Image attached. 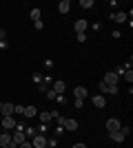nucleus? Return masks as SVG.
<instances>
[{
	"label": "nucleus",
	"mask_w": 133,
	"mask_h": 148,
	"mask_svg": "<svg viewBox=\"0 0 133 148\" xmlns=\"http://www.w3.org/2000/svg\"><path fill=\"white\" fill-rule=\"evenodd\" d=\"M111 20H113V22H127V13H124V11L111 13Z\"/></svg>",
	"instance_id": "nucleus-12"
},
{
	"label": "nucleus",
	"mask_w": 133,
	"mask_h": 148,
	"mask_svg": "<svg viewBox=\"0 0 133 148\" xmlns=\"http://www.w3.org/2000/svg\"><path fill=\"white\" fill-rule=\"evenodd\" d=\"M51 88L56 91V95H62L64 88H67V84H64L62 80H53V82H51Z\"/></svg>",
	"instance_id": "nucleus-3"
},
{
	"label": "nucleus",
	"mask_w": 133,
	"mask_h": 148,
	"mask_svg": "<svg viewBox=\"0 0 133 148\" xmlns=\"http://www.w3.org/2000/svg\"><path fill=\"white\" fill-rule=\"evenodd\" d=\"M33 148H47V139H44V135H33Z\"/></svg>",
	"instance_id": "nucleus-5"
},
{
	"label": "nucleus",
	"mask_w": 133,
	"mask_h": 148,
	"mask_svg": "<svg viewBox=\"0 0 133 148\" xmlns=\"http://www.w3.org/2000/svg\"><path fill=\"white\" fill-rule=\"evenodd\" d=\"M42 77H44V75H40V73H33V75H31V80L36 82V84H40V82H42Z\"/></svg>",
	"instance_id": "nucleus-20"
},
{
	"label": "nucleus",
	"mask_w": 133,
	"mask_h": 148,
	"mask_svg": "<svg viewBox=\"0 0 133 148\" xmlns=\"http://www.w3.org/2000/svg\"><path fill=\"white\" fill-rule=\"evenodd\" d=\"M118 80H120V75L113 73V71H109V73L104 75V80H102V82H104V84H118Z\"/></svg>",
	"instance_id": "nucleus-6"
},
{
	"label": "nucleus",
	"mask_w": 133,
	"mask_h": 148,
	"mask_svg": "<svg viewBox=\"0 0 133 148\" xmlns=\"http://www.w3.org/2000/svg\"><path fill=\"white\" fill-rule=\"evenodd\" d=\"M0 111H2V102H0Z\"/></svg>",
	"instance_id": "nucleus-29"
},
{
	"label": "nucleus",
	"mask_w": 133,
	"mask_h": 148,
	"mask_svg": "<svg viewBox=\"0 0 133 148\" xmlns=\"http://www.w3.org/2000/svg\"><path fill=\"white\" fill-rule=\"evenodd\" d=\"M20 148H33V146H31L29 142H22V144H20Z\"/></svg>",
	"instance_id": "nucleus-27"
},
{
	"label": "nucleus",
	"mask_w": 133,
	"mask_h": 148,
	"mask_svg": "<svg viewBox=\"0 0 133 148\" xmlns=\"http://www.w3.org/2000/svg\"><path fill=\"white\" fill-rule=\"evenodd\" d=\"M11 144V135L9 133H0V146H9Z\"/></svg>",
	"instance_id": "nucleus-15"
},
{
	"label": "nucleus",
	"mask_w": 133,
	"mask_h": 148,
	"mask_svg": "<svg viewBox=\"0 0 133 148\" xmlns=\"http://www.w3.org/2000/svg\"><path fill=\"white\" fill-rule=\"evenodd\" d=\"M76 40L78 42H84V40H87V33H76Z\"/></svg>",
	"instance_id": "nucleus-21"
},
{
	"label": "nucleus",
	"mask_w": 133,
	"mask_h": 148,
	"mask_svg": "<svg viewBox=\"0 0 133 148\" xmlns=\"http://www.w3.org/2000/svg\"><path fill=\"white\" fill-rule=\"evenodd\" d=\"M25 135H29V137H33V135H36V130H33V128H25Z\"/></svg>",
	"instance_id": "nucleus-24"
},
{
	"label": "nucleus",
	"mask_w": 133,
	"mask_h": 148,
	"mask_svg": "<svg viewBox=\"0 0 133 148\" xmlns=\"http://www.w3.org/2000/svg\"><path fill=\"white\" fill-rule=\"evenodd\" d=\"M16 126H18V122H16V117H13V115L2 117V128H5V130H13Z\"/></svg>",
	"instance_id": "nucleus-1"
},
{
	"label": "nucleus",
	"mask_w": 133,
	"mask_h": 148,
	"mask_svg": "<svg viewBox=\"0 0 133 148\" xmlns=\"http://www.w3.org/2000/svg\"><path fill=\"white\" fill-rule=\"evenodd\" d=\"M9 148H20V146H16V144H11V146H9Z\"/></svg>",
	"instance_id": "nucleus-28"
},
{
	"label": "nucleus",
	"mask_w": 133,
	"mask_h": 148,
	"mask_svg": "<svg viewBox=\"0 0 133 148\" xmlns=\"http://www.w3.org/2000/svg\"><path fill=\"white\" fill-rule=\"evenodd\" d=\"M120 128H122L120 119H115V117L107 119V130H109V133H115V130H120Z\"/></svg>",
	"instance_id": "nucleus-2"
},
{
	"label": "nucleus",
	"mask_w": 133,
	"mask_h": 148,
	"mask_svg": "<svg viewBox=\"0 0 133 148\" xmlns=\"http://www.w3.org/2000/svg\"><path fill=\"white\" fill-rule=\"evenodd\" d=\"M107 95H118V84H107Z\"/></svg>",
	"instance_id": "nucleus-16"
},
{
	"label": "nucleus",
	"mask_w": 133,
	"mask_h": 148,
	"mask_svg": "<svg viewBox=\"0 0 133 148\" xmlns=\"http://www.w3.org/2000/svg\"><path fill=\"white\" fill-rule=\"evenodd\" d=\"M109 137H111V139H113L115 144H122V142H124V139H127V137L122 135L120 130H115V133H109Z\"/></svg>",
	"instance_id": "nucleus-13"
},
{
	"label": "nucleus",
	"mask_w": 133,
	"mask_h": 148,
	"mask_svg": "<svg viewBox=\"0 0 133 148\" xmlns=\"http://www.w3.org/2000/svg\"><path fill=\"white\" fill-rule=\"evenodd\" d=\"M73 95H76V99H84L89 95V91L84 86H76V88H73Z\"/></svg>",
	"instance_id": "nucleus-10"
},
{
	"label": "nucleus",
	"mask_w": 133,
	"mask_h": 148,
	"mask_svg": "<svg viewBox=\"0 0 133 148\" xmlns=\"http://www.w3.org/2000/svg\"><path fill=\"white\" fill-rule=\"evenodd\" d=\"M87 27H89V22H87V20H76L73 29H76V33H84V31H87Z\"/></svg>",
	"instance_id": "nucleus-9"
},
{
	"label": "nucleus",
	"mask_w": 133,
	"mask_h": 148,
	"mask_svg": "<svg viewBox=\"0 0 133 148\" xmlns=\"http://www.w3.org/2000/svg\"><path fill=\"white\" fill-rule=\"evenodd\" d=\"M25 117H36L38 115V108L36 106H25V113H22Z\"/></svg>",
	"instance_id": "nucleus-14"
},
{
	"label": "nucleus",
	"mask_w": 133,
	"mask_h": 148,
	"mask_svg": "<svg viewBox=\"0 0 133 148\" xmlns=\"http://www.w3.org/2000/svg\"><path fill=\"white\" fill-rule=\"evenodd\" d=\"M9 115H16V104H11V102L2 104V117H9Z\"/></svg>",
	"instance_id": "nucleus-4"
},
{
	"label": "nucleus",
	"mask_w": 133,
	"mask_h": 148,
	"mask_svg": "<svg viewBox=\"0 0 133 148\" xmlns=\"http://www.w3.org/2000/svg\"><path fill=\"white\" fill-rule=\"evenodd\" d=\"M124 77H127L129 84H131V82H133V71H127V75H124Z\"/></svg>",
	"instance_id": "nucleus-25"
},
{
	"label": "nucleus",
	"mask_w": 133,
	"mask_h": 148,
	"mask_svg": "<svg viewBox=\"0 0 133 148\" xmlns=\"http://www.w3.org/2000/svg\"><path fill=\"white\" fill-rule=\"evenodd\" d=\"M40 119L47 124V122H51V119H53V115H51V113H40Z\"/></svg>",
	"instance_id": "nucleus-19"
},
{
	"label": "nucleus",
	"mask_w": 133,
	"mask_h": 148,
	"mask_svg": "<svg viewBox=\"0 0 133 148\" xmlns=\"http://www.w3.org/2000/svg\"><path fill=\"white\" fill-rule=\"evenodd\" d=\"M80 7H82V9H91V7H93V0H80Z\"/></svg>",
	"instance_id": "nucleus-18"
},
{
	"label": "nucleus",
	"mask_w": 133,
	"mask_h": 148,
	"mask_svg": "<svg viewBox=\"0 0 133 148\" xmlns=\"http://www.w3.org/2000/svg\"><path fill=\"white\" fill-rule=\"evenodd\" d=\"M93 106L95 108H104L107 106V97L104 95H93Z\"/></svg>",
	"instance_id": "nucleus-8"
},
{
	"label": "nucleus",
	"mask_w": 133,
	"mask_h": 148,
	"mask_svg": "<svg viewBox=\"0 0 133 148\" xmlns=\"http://www.w3.org/2000/svg\"><path fill=\"white\" fill-rule=\"evenodd\" d=\"M29 16H31L33 22H38V20H40V9H31V13H29Z\"/></svg>",
	"instance_id": "nucleus-17"
},
{
	"label": "nucleus",
	"mask_w": 133,
	"mask_h": 148,
	"mask_svg": "<svg viewBox=\"0 0 133 148\" xmlns=\"http://www.w3.org/2000/svg\"><path fill=\"white\" fill-rule=\"evenodd\" d=\"M25 142V133H22V130H16V133H13L11 135V144H16V146H20V144Z\"/></svg>",
	"instance_id": "nucleus-7"
},
{
	"label": "nucleus",
	"mask_w": 133,
	"mask_h": 148,
	"mask_svg": "<svg viewBox=\"0 0 133 148\" xmlns=\"http://www.w3.org/2000/svg\"><path fill=\"white\" fill-rule=\"evenodd\" d=\"M58 11H60V13H69V11H71V2H69V0L58 2Z\"/></svg>",
	"instance_id": "nucleus-11"
},
{
	"label": "nucleus",
	"mask_w": 133,
	"mask_h": 148,
	"mask_svg": "<svg viewBox=\"0 0 133 148\" xmlns=\"http://www.w3.org/2000/svg\"><path fill=\"white\" fill-rule=\"evenodd\" d=\"M47 97H49V99H56L58 95H56V91H53V88H49V91H47Z\"/></svg>",
	"instance_id": "nucleus-22"
},
{
	"label": "nucleus",
	"mask_w": 133,
	"mask_h": 148,
	"mask_svg": "<svg viewBox=\"0 0 133 148\" xmlns=\"http://www.w3.org/2000/svg\"><path fill=\"white\" fill-rule=\"evenodd\" d=\"M73 148H87V144H82V142H78V144H73Z\"/></svg>",
	"instance_id": "nucleus-26"
},
{
	"label": "nucleus",
	"mask_w": 133,
	"mask_h": 148,
	"mask_svg": "<svg viewBox=\"0 0 133 148\" xmlns=\"http://www.w3.org/2000/svg\"><path fill=\"white\" fill-rule=\"evenodd\" d=\"M98 88H100V93H104V95H107V84H104V82H100V84H98Z\"/></svg>",
	"instance_id": "nucleus-23"
}]
</instances>
